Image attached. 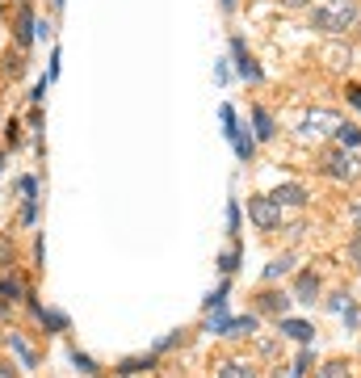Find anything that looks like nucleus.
Wrapping results in <instances>:
<instances>
[{
	"mask_svg": "<svg viewBox=\"0 0 361 378\" xmlns=\"http://www.w3.org/2000/svg\"><path fill=\"white\" fill-rule=\"evenodd\" d=\"M357 21H361L357 0H320V4L311 8V25L324 29V34H345V29L357 25Z\"/></svg>",
	"mask_w": 361,
	"mask_h": 378,
	"instance_id": "1",
	"label": "nucleus"
},
{
	"mask_svg": "<svg viewBox=\"0 0 361 378\" xmlns=\"http://www.w3.org/2000/svg\"><path fill=\"white\" fill-rule=\"evenodd\" d=\"M320 173L332 177V181H353L361 173V156H349V151H341V147H328V151L320 156Z\"/></svg>",
	"mask_w": 361,
	"mask_h": 378,
	"instance_id": "2",
	"label": "nucleus"
},
{
	"mask_svg": "<svg viewBox=\"0 0 361 378\" xmlns=\"http://www.w3.org/2000/svg\"><path fill=\"white\" fill-rule=\"evenodd\" d=\"M282 215H286V210H282V206H278L269 194L248 198V219H252L261 231H278V227H282Z\"/></svg>",
	"mask_w": 361,
	"mask_h": 378,
	"instance_id": "3",
	"label": "nucleus"
},
{
	"mask_svg": "<svg viewBox=\"0 0 361 378\" xmlns=\"http://www.w3.org/2000/svg\"><path fill=\"white\" fill-rule=\"evenodd\" d=\"M290 295L286 290H261L257 299H252V311L257 316H273V320H286V311H290Z\"/></svg>",
	"mask_w": 361,
	"mask_h": 378,
	"instance_id": "4",
	"label": "nucleus"
},
{
	"mask_svg": "<svg viewBox=\"0 0 361 378\" xmlns=\"http://www.w3.org/2000/svg\"><path fill=\"white\" fill-rule=\"evenodd\" d=\"M231 55H236V63H240V76H244L248 84H261V80H265V72H261V67H257V59L248 55L244 38H231Z\"/></svg>",
	"mask_w": 361,
	"mask_h": 378,
	"instance_id": "5",
	"label": "nucleus"
},
{
	"mask_svg": "<svg viewBox=\"0 0 361 378\" xmlns=\"http://www.w3.org/2000/svg\"><path fill=\"white\" fill-rule=\"evenodd\" d=\"M269 198H273V202H278V206H282V210H286V206H290V210H303V206H307V202H311V198H307V189H303V185H278V189H273V194H269Z\"/></svg>",
	"mask_w": 361,
	"mask_h": 378,
	"instance_id": "6",
	"label": "nucleus"
},
{
	"mask_svg": "<svg viewBox=\"0 0 361 378\" xmlns=\"http://www.w3.org/2000/svg\"><path fill=\"white\" fill-rule=\"evenodd\" d=\"M341 126V118L332 114V109H311L307 118H303V130H315V135H332Z\"/></svg>",
	"mask_w": 361,
	"mask_h": 378,
	"instance_id": "7",
	"label": "nucleus"
},
{
	"mask_svg": "<svg viewBox=\"0 0 361 378\" xmlns=\"http://www.w3.org/2000/svg\"><path fill=\"white\" fill-rule=\"evenodd\" d=\"M290 299H299V303H315V299H320V274L303 269V274L294 278V295H290Z\"/></svg>",
	"mask_w": 361,
	"mask_h": 378,
	"instance_id": "8",
	"label": "nucleus"
},
{
	"mask_svg": "<svg viewBox=\"0 0 361 378\" xmlns=\"http://www.w3.org/2000/svg\"><path fill=\"white\" fill-rule=\"evenodd\" d=\"M21 299H25V282L17 274H0V307L21 303Z\"/></svg>",
	"mask_w": 361,
	"mask_h": 378,
	"instance_id": "9",
	"label": "nucleus"
},
{
	"mask_svg": "<svg viewBox=\"0 0 361 378\" xmlns=\"http://www.w3.org/2000/svg\"><path fill=\"white\" fill-rule=\"evenodd\" d=\"M332 139H336L341 151H357V147H361V126H357V122H341V126L332 130Z\"/></svg>",
	"mask_w": 361,
	"mask_h": 378,
	"instance_id": "10",
	"label": "nucleus"
},
{
	"mask_svg": "<svg viewBox=\"0 0 361 378\" xmlns=\"http://www.w3.org/2000/svg\"><path fill=\"white\" fill-rule=\"evenodd\" d=\"M252 126H257V130H252V139H261V143L278 135V126H273V114H269L265 105H252Z\"/></svg>",
	"mask_w": 361,
	"mask_h": 378,
	"instance_id": "11",
	"label": "nucleus"
},
{
	"mask_svg": "<svg viewBox=\"0 0 361 378\" xmlns=\"http://www.w3.org/2000/svg\"><path fill=\"white\" fill-rule=\"evenodd\" d=\"M4 345H8V353H17V362H21V366H38V353L29 349V341H25L21 332H8V337H4Z\"/></svg>",
	"mask_w": 361,
	"mask_h": 378,
	"instance_id": "12",
	"label": "nucleus"
},
{
	"mask_svg": "<svg viewBox=\"0 0 361 378\" xmlns=\"http://www.w3.org/2000/svg\"><path fill=\"white\" fill-rule=\"evenodd\" d=\"M294 269V252H282V257H273L269 265H265V286H273V282H282L286 274Z\"/></svg>",
	"mask_w": 361,
	"mask_h": 378,
	"instance_id": "13",
	"label": "nucleus"
},
{
	"mask_svg": "<svg viewBox=\"0 0 361 378\" xmlns=\"http://www.w3.org/2000/svg\"><path fill=\"white\" fill-rule=\"evenodd\" d=\"M278 328H282V337H290V341H299V345H307V341L315 337V328H311L307 320H278Z\"/></svg>",
	"mask_w": 361,
	"mask_h": 378,
	"instance_id": "14",
	"label": "nucleus"
},
{
	"mask_svg": "<svg viewBox=\"0 0 361 378\" xmlns=\"http://www.w3.org/2000/svg\"><path fill=\"white\" fill-rule=\"evenodd\" d=\"M29 38H34V13H29V0H21L17 4V42L29 46Z\"/></svg>",
	"mask_w": 361,
	"mask_h": 378,
	"instance_id": "15",
	"label": "nucleus"
},
{
	"mask_svg": "<svg viewBox=\"0 0 361 378\" xmlns=\"http://www.w3.org/2000/svg\"><path fill=\"white\" fill-rule=\"evenodd\" d=\"M227 139L236 143V156H240V160H252V156H257V139H252V135H248L244 126H236V130H231Z\"/></svg>",
	"mask_w": 361,
	"mask_h": 378,
	"instance_id": "16",
	"label": "nucleus"
},
{
	"mask_svg": "<svg viewBox=\"0 0 361 378\" xmlns=\"http://www.w3.org/2000/svg\"><path fill=\"white\" fill-rule=\"evenodd\" d=\"M156 366V353H147V358H126L122 366H118V374L130 378V374H143V370H151Z\"/></svg>",
	"mask_w": 361,
	"mask_h": 378,
	"instance_id": "17",
	"label": "nucleus"
},
{
	"mask_svg": "<svg viewBox=\"0 0 361 378\" xmlns=\"http://www.w3.org/2000/svg\"><path fill=\"white\" fill-rule=\"evenodd\" d=\"M257 332V316H240V320H231L227 324V332L223 337H252Z\"/></svg>",
	"mask_w": 361,
	"mask_h": 378,
	"instance_id": "18",
	"label": "nucleus"
},
{
	"mask_svg": "<svg viewBox=\"0 0 361 378\" xmlns=\"http://www.w3.org/2000/svg\"><path fill=\"white\" fill-rule=\"evenodd\" d=\"M219 378H257V366H248V362H223Z\"/></svg>",
	"mask_w": 361,
	"mask_h": 378,
	"instance_id": "19",
	"label": "nucleus"
},
{
	"mask_svg": "<svg viewBox=\"0 0 361 378\" xmlns=\"http://www.w3.org/2000/svg\"><path fill=\"white\" fill-rule=\"evenodd\" d=\"M38 320H42V328H50V332H63V328H67V316H63V311H46V307H42Z\"/></svg>",
	"mask_w": 361,
	"mask_h": 378,
	"instance_id": "20",
	"label": "nucleus"
},
{
	"mask_svg": "<svg viewBox=\"0 0 361 378\" xmlns=\"http://www.w3.org/2000/svg\"><path fill=\"white\" fill-rule=\"evenodd\" d=\"M219 269H223V274H236V269H240V244H231V248L219 257Z\"/></svg>",
	"mask_w": 361,
	"mask_h": 378,
	"instance_id": "21",
	"label": "nucleus"
},
{
	"mask_svg": "<svg viewBox=\"0 0 361 378\" xmlns=\"http://www.w3.org/2000/svg\"><path fill=\"white\" fill-rule=\"evenodd\" d=\"M206 311H227V282H223L219 290L206 295Z\"/></svg>",
	"mask_w": 361,
	"mask_h": 378,
	"instance_id": "22",
	"label": "nucleus"
},
{
	"mask_svg": "<svg viewBox=\"0 0 361 378\" xmlns=\"http://www.w3.org/2000/svg\"><path fill=\"white\" fill-rule=\"evenodd\" d=\"M17 189H21V198H25V202H38V181H34V177H21V181H17Z\"/></svg>",
	"mask_w": 361,
	"mask_h": 378,
	"instance_id": "23",
	"label": "nucleus"
},
{
	"mask_svg": "<svg viewBox=\"0 0 361 378\" xmlns=\"http://www.w3.org/2000/svg\"><path fill=\"white\" fill-rule=\"evenodd\" d=\"M177 345H185V332H172V337H164V341H160V345H156L151 353L160 358V353H168V349H177Z\"/></svg>",
	"mask_w": 361,
	"mask_h": 378,
	"instance_id": "24",
	"label": "nucleus"
},
{
	"mask_svg": "<svg viewBox=\"0 0 361 378\" xmlns=\"http://www.w3.org/2000/svg\"><path fill=\"white\" fill-rule=\"evenodd\" d=\"M71 362H76V366H80L84 374H101V370H97V362H93L88 353H80V349H71Z\"/></svg>",
	"mask_w": 361,
	"mask_h": 378,
	"instance_id": "25",
	"label": "nucleus"
},
{
	"mask_svg": "<svg viewBox=\"0 0 361 378\" xmlns=\"http://www.w3.org/2000/svg\"><path fill=\"white\" fill-rule=\"evenodd\" d=\"M320 378H349V362H328L320 370Z\"/></svg>",
	"mask_w": 361,
	"mask_h": 378,
	"instance_id": "26",
	"label": "nucleus"
},
{
	"mask_svg": "<svg viewBox=\"0 0 361 378\" xmlns=\"http://www.w3.org/2000/svg\"><path fill=\"white\" fill-rule=\"evenodd\" d=\"M311 362H315V358H311V349H303V353H299V362L290 366V378H303V374H307V366H311Z\"/></svg>",
	"mask_w": 361,
	"mask_h": 378,
	"instance_id": "27",
	"label": "nucleus"
},
{
	"mask_svg": "<svg viewBox=\"0 0 361 378\" xmlns=\"http://www.w3.org/2000/svg\"><path fill=\"white\" fill-rule=\"evenodd\" d=\"M349 307H353V299H349V295H345V290H341V295H332V299H328V311H341V316H345V311H349Z\"/></svg>",
	"mask_w": 361,
	"mask_h": 378,
	"instance_id": "28",
	"label": "nucleus"
},
{
	"mask_svg": "<svg viewBox=\"0 0 361 378\" xmlns=\"http://www.w3.org/2000/svg\"><path fill=\"white\" fill-rule=\"evenodd\" d=\"M8 265H13V244H8V236H0V269L8 274Z\"/></svg>",
	"mask_w": 361,
	"mask_h": 378,
	"instance_id": "29",
	"label": "nucleus"
},
{
	"mask_svg": "<svg viewBox=\"0 0 361 378\" xmlns=\"http://www.w3.org/2000/svg\"><path fill=\"white\" fill-rule=\"evenodd\" d=\"M349 265H353V269H361V231L349 240Z\"/></svg>",
	"mask_w": 361,
	"mask_h": 378,
	"instance_id": "30",
	"label": "nucleus"
},
{
	"mask_svg": "<svg viewBox=\"0 0 361 378\" xmlns=\"http://www.w3.org/2000/svg\"><path fill=\"white\" fill-rule=\"evenodd\" d=\"M227 231H231V236H240V206H236V202L227 206Z\"/></svg>",
	"mask_w": 361,
	"mask_h": 378,
	"instance_id": "31",
	"label": "nucleus"
},
{
	"mask_svg": "<svg viewBox=\"0 0 361 378\" xmlns=\"http://www.w3.org/2000/svg\"><path fill=\"white\" fill-rule=\"evenodd\" d=\"M4 139H8V143H13V147H17V143H21V126H17V118H13V122H8V126H4Z\"/></svg>",
	"mask_w": 361,
	"mask_h": 378,
	"instance_id": "32",
	"label": "nucleus"
},
{
	"mask_svg": "<svg viewBox=\"0 0 361 378\" xmlns=\"http://www.w3.org/2000/svg\"><path fill=\"white\" fill-rule=\"evenodd\" d=\"M34 219H38V202H25L21 206V223H34Z\"/></svg>",
	"mask_w": 361,
	"mask_h": 378,
	"instance_id": "33",
	"label": "nucleus"
},
{
	"mask_svg": "<svg viewBox=\"0 0 361 378\" xmlns=\"http://www.w3.org/2000/svg\"><path fill=\"white\" fill-rule=\"evenodd\" d=\"M345 97H349V101L361 109V84H349V88H345Z\"/></svg>",
	"mask_w": 361,
	"mask_h": 378,
	"instance_id": "34",
	"label": "nucleus"
},
{
	"mask_svg": "<svg viewBox=\"0 0 361 378\" xmlns=\"http://www.w3.org/2000/svg\"><path fill=\"white\" fill-rule=\"evenodd\" d=\"M349 219H353V227H357V231H361V202H357V206H353V210H349Z\"/></svg>",
	"mask_w": 361,
	"mask_h": 378,
	"instance_id": "35",
	"label": "nucleus"
},
{
	"mask_svg": "<svg viewBox=\"0 0 361 378\" xmlns=\"http://www.w3.org/2000/svg\"><path fill=\"white\" fill-rule=\"evenodd\" d=\"M0 378H17L13 374V366H0Z\"/></svg>",
	"mask_w": 361,
	"mask_h": 378,
	"instance_id": "36",
	"label": "nucleus"
},
{
	"mask_svg": "<svg viewBox=\"0 0 361 378\" xmlns=\"http://www.w3.org/2000/svg\"><path fill=\"white\" fill-rule=\"evenodd\" d=\"M303 4H307V0H286V8H303Z\"/></svg>",
	"mask_w": 361,
	"mask_h": 378,
	"instance_id": "37",
	"label": "nucleus"
},
{
	"mask_svg": "<svg viewBox=\"0 0 361 378\" xmlns=\"http://www.w3.org/2000/svg\"><path fill=\"white\" fill-rule=\"evenodd\" d=\"M231 4H236V0H223V8H231Z\"/></svg>",
	"mask_w": 361,
	"mask_h": 378,
	"instance_id": "38",
	"label": "nucleus"
},
{
	"mask_svg": "<svg viewBox=\"0 0 361 378\" xmlns=\"http://www.w3.org/2000/svg\"><path fill=\"white\" fill-rule=\"evenodd\" d=\"M0 164H4V160H0Z\"/></svg>",
	"mask_w": 361,
	"mask_h": 378,
	"instance_id": "39",
	"label": "nucleus"
}]
</instances>
